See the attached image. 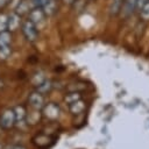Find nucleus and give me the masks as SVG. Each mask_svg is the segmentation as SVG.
I'll list each match as a JSON object with an SVG mask.
<instances>
[{
    "instance_id": "1",
    "label": "nucleus",
    "mask_w": 149,
    "mask_h": 149,
    "mask_svg": "<svg viewBox=\"0 0 149 149\" xmlns=\"http://www.w3.org/2000/svg\"><path fill=\"white\" fill-rule=\"evenodd\" d=\"M21 30L23 36L26 37L27 41L29 42H34L37 40L38 37V31H37V27L30 21V20H26L22 22L21 24Z\"/></svg>"
},
{
    "instance_id": "2",
    "label": "nucleus",
    "mask_w": 149,
    "mask_h": 149,
    "mask_svg": "<svg viewBox=\"0 0 149 149\" xmlns=\"http://www.w3.org/2000/svg\"><path fill=\"white\" fill-rule=\"evenodd\" d=\"M28 14H29V19L28 20H30L36 27H38L41 23H43L44 20H45V16H47L44 14V12L42 10V8L41 7H37V6L36 7H33Z\"/></svg>"
},
{
    "instance_id": "3",
    "label": "nucleus",
    "mask_w": 149,
    "mask_h": 149,
    "mask_svg": "<svg viewBox=\"0 0 149 149\" xmlns=\"http://www.w3.org/2000/svg\"><path fill=\"white\" fill-rule=\"evenodd\" d=\"M10 44V34L8 30H2L0 31V54L3 56H7L10 51L9 49Z\"/></svg>"
},
{
    "instance_id": "4",
    "label": "nucleus",
    "mask_w": 149,
    "mask_h": 149,
    "mask_svg": "<svg viewBox=\"0 0 149 149\" xmlns=\"http://www.w3.org/2000/svg\"><path fill=\"white\" fill-rule=\"evenodd\" d=\"M136 7H137V1L136 0H123L120 13L123 17H128L134 13Z\"/></svg>"
},
{
    "instance_id": "5",
    "label": "nucleus",
    "mask_w": 149,
    "mask_h": 149,
    "mask_svg": "<svg viewBox=\"0 0 149 149\" xmlns=\"http://www.w3.org/2000/svg\"><path fill=\"white\" fill-rule=\"evenodd\" d=\"M20 24H21V16L16 12H13L7 16V29L9 31L16 30L20 27Z\"/></svg>"
},
{
    "instance_id": "6",
    "label": "nucleus",
    "mask_w": 149,
    "mask_h": 149,
    "mask_svg": "<svg viewBox=\"0 0 149 149\" xmlns=\"http://www.w3.org/2000/svg\"><path fill=\"white\" fill-rule=\"evenodd\" d=\"M30 9H31V8H30V3H29V1H28V0H21V1L19 2V5H17L15 12H16L20 16H22V15L29 13Z\"/></svg>"
},
{
    "instance_id": "7",
    "label": "nucleus",
    "mask_w": 149,
    "mask_h": 149,
    "mask_svg": "<svg viewBox=\"0 0 149 149\" xmlns=\"http://www.w3.org/2000/svg\"><path fill=\"white\" fill-rule=\"evenodd\" d=\"M122 2H123V0H112V2L109 3V7H108L109 14L111 15H118L121 10Z\"/></svg>"
},
{
    "instance_id": "8",
    "label": "nucleus",
    "mask_w": 149,
    "mask_h": 149,
    "mask_svg": "<svg viewBox=\"0 0 149 149\" xmlns=\"http://www.w3.org/2000/svg\"><path fill=\"white\" fill-rule=\"evenodd\" d=\"M29 101H30V104H31L34 107H36V108L41 107L42 104H43L42 94H41V93H33V94L30 95V98H29Z\"/></svg>"
},
{
    "instance_id": "9",
    "label": "nucleus",
    "mask_w": 149,
    "mask_h": 149,
    "mask_svg": "<svg viewBox=\"0 0 149 149\" xmlns=\"http://www.w3.org/2000/svg\"><path fill=\"white\" fill-rule=\"evenodd\" d=\"M140 17H141L143 21H149V0L146 1V2L141 6Z\"/></svg>"
},
{
    "instance_id": "10",
    "label": "nucleus",
    "mask_w": 149,
    "mask_h": 149,
    "mask_svg": "<svg viewBox=\"0 0 149 149\" xmlns=\"http://www.w3.org/2000/svg\"><path fill=\"white\" fill-rule=\"evenodd\" d=\"M84 108H85V105H84V102L80 101V100H77V101L70 104V109H71L74 114H79Z\"/></svg>"
},
{
    "instance_id": "11",
    "label": "nucleus",
    "mask_w": 149,
    "mask_h": 149,
    "mask_svg": "<svg viewBox=\"0 0 149 149\" xmlns=\"http://www.w3.org/2000/svg\"><path fill=\"white\" fill-rule=\"evenodd\" d=\"M47 111H49L50 113H47V116L49 118H56L58 115V106L55 104H50L47 106Z\"/></svg>"
},
{
    "instance_id": "12",
    "label": "nucleus",
    "mask_w": 149,
    "mask_h": 149,
    "mask_svg": "<svg viewBox=\"0 0 149 149\" xmlns=\"http://www.w3.org/2000/svg\"><path fill=\"white\" fill-rule=\"evenodd\" d=\"M80 99V94L79 93H77V92H73V93H70L66 98H65V100L69 102V104H72V102H74V101H77V100H79Z\"/></svg>"
},
{
    "instance_id": "13",
    "label": "nucleus",
    "mask_w": 149,
    "mask_h": 149,
    "mask_svg": "<svg viewBox=\"0 0 149 149\" xmlns=\"http://www.w3.org/2000/svg\"><path fill=\"white\" fill-rule=\"evenodd\" d=\"M6 28H7V17L3 14H1L0 15V31L5 30Z\"/></svg>"
},
{
    "instance_id": "14",
    "label": "nucleus",
    "mask_w": 149,
    "mask_h": 149,
    "mask_svg": "<svg viewBox=\"0 0 149 149\" xmlns=\"http://www.w3.org/2000/svg\"><path fill=\"white\" fill-rule=\"evenodd\" d=\"M62 1H63L64 3H66V5H73L76 0H62Z\"/></svg>"
},
{
    "instance_id": "15",
    "label": "nucleus",
    "mask_w": 149,
    "mask_h": 149,
    "mask_svg": "<svg viewBox=\"0 0 149 149\" xmlns=\"http://www.w3.org/2000/svg\"><path fill=\"white\" fill-rule=\"evenodd\" d=\"M136 1H137V6H139V7H141V6H142L146 1H148V0H136Z\"/></svg>"
}]
</instances>
